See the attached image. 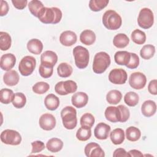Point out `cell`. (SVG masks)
Listing matches in <instances>:
<instances>
[{
    "label": "cell",
    "instance_id": "9c48e42d",
    "mask_svg": "<svg viewBox=\"0 0 157 157\" xmlns=\"http://www.w3.org/2000/svg\"><path fill=\"white\" fill-rule=\"evenodd\" d=\"M77 90V85L76 82L71 80L59 82L55 86V92L61 96L74 93Z\"/></svg>",
    "mask_w": 157,
    "mask_h": 157
},
{
    "label": "cell",
    "instance_id": "7bdbcfd3",
    "mask_svg": "<svg viewBox=\"0 0 157 157\" xmlns=\"http://www.w3.org/2000/svg\"><path fill=\"white\" fill-rule=\"evenodd\" d=\"M39 72L42 77L47 78L52 75L53 72V67L40 64L39 67Z\"/></svg>",
    "mask_w": 157,
    "mask_h": 157
},
{
    "label": "cell",
    "instance_id": "7a4b0ae2",
    "mask_svg": "<svg viewBox=\"0 0 157 157\" xmlns=\"http://www.w3.org/2000/svg\"><path fill=\"white\" fill-rule=\"evenodd\" d=\"M61 117L64 127L69 130L74 129L77 124V110L72 106H66L61 111Z\"/></svg>",
    "mask_w": 157,
    "mask_h": 157
},
{
    "label": "cell",
    "instance_id": "4dcf8cb0",
    "mask_svg": "<svg viewBox=\"0 0 157 157\" xmlns=\"http://www.w3.org/2000/svg\"><path fill=\"white\" fill-rule=\"evenodd\" d=\"M72 72V67L67 63H61L58 65L57 67V72L60 77H69L71 75Z\"/></svg>",
    "mask_w": 157,
    "mask_h": 157
},
{
    "label": "cell",
    "instance_id": "6da1fadb",
    "mask_svg": "<svg viewBox=\"0 0 157 157\" xmlns=\"http://www.w3.org/2000/svg\"><path fill=\"white\" fill-rule=\"evenodd\" d=\"M62 12L58 7H45L42 13L38 17L44 24H56L62 18Z\"/></svg>",
    "mask_w": 157,
    "mask_h": 157
},
{
    "label": "cell",
    "instance_id": "ab89813d",
    "mask_svg": "<svg viewBox=\"0 0 157 157\" xmlns=\"http://www.w3.org/2000/svg\"><path fill=\"white\" fill-rule=\"evenodd\" d=\"M26 102V96L21 92H17L15 93L13 99L12 100L13 105L17 109L23 108Z\"/></svg>",
    "mask_w": 157,
    "mask_h": 157
},
{
    "label": "cell",
    "instance_id": "8fae6325",
    "mask_svg": "<svg viewBox=\"0 0 157 157\" xmlns=\"http://www.w3.org/2000/svg\"><path fill=\"white\" fill-rule=\"evenodd\" d=\"M128 79V74L125 70L121 68L112 69L109 74V80L116 85L125 83Z\"/></svg>",
    "mask_w": 157,
    "mask_h": 157
},
{
    "label": "cell",
    "instance_id": "83f0119b",
    "mask_svg": "<svg viewBox=\"0 0 157 157\" xmlns=\"http://www.w3.org/2000/svg\"><path fill=\"white\" fill-rule=\"evenodd\" d=\"M110 138L112 142L115 145L121 144L125 139L124 131L121 128H116L110 133Z\"/></svg>",
    "mask_w": 157,
    "mask_h": 157
},
{
    "label": "cell",
    "instance_id": "f907efd6",
    "mask_svg": "<svg viewBox=\"0 0 157 157\" xmlns=\"http://www.w3.org/2000/svg\"><path fill=\"white\" fill-rule=\"evenodd\" d=\"M9 10V5L6 1H1V12H0V15L1 17H3L7 14Z\"/></svg>",
    "mask_w": 157,
    "mask_h": 157
},
{
    "label": "cell",
    "instance_id": "f35d334b",
    "mask_svg": "<svg viewBox=\"0 0 157 157\" xmlns=\"http://www.w3.org/2000/svg\"><path fill=\"white\" fill-rule=\"evenodd\" d=\"M91 136V128L81 126L76 132V137L80 141H86Z\"/></svg>",
    "mask_w": 157,
    "mask_h": 157
},
{
    "label": "cell",
    "instance_id": "cb8c5ba5",
    "mask_svg": "<svg viewBox=\"0 0 157 157\" xmlns=\"http://www.w3.org/2000/svg\"><path fill=\"white\" fill-rule=\"evenodd\" d=\"M28 50L34 55H39L43 50L42 42L37 39H32L27 43Z\"/></svg>",
    "mask_w": 157,
    "mask_h": 157
},
{
    "label": "cell",
    "instance_id": "ac0fdd59",
    "mask_svg": "<svg viewBox=\"0 0 157 157\" xmlns=\"http://www.w3.org/2000/svg\"><path fill=\"white\" fill-rule=\"evenodd\" d=\"M88 101V96L86 93L79 91L74 93L71 98L72 105L76 108H82L85 107Z\"/></svg>",
    "mask_w": 157,
    "mask_h": 157
},
{
    "label": "cell",
    "instance_id": "ee69618b",
    "mask_svg": "<svg viewBox=\"0 0 157 157\" xmlns=\"http://www.w3.org/2000/svg\"><path fill=\"white\" fill-rule=\"evenodd\" d=\"M139 58L138 55L134 53H131V58L128 64L126 66L128 69H134L137 68L139 65Z\"/></svg>",
    "mask_w": 157,
    "mask_h": 157
},
{
    "label": "cell",
    "instance_id": "f546056e",
    "mask_svg": "<svg viewBox=\"0 0 157 157\" xmlns=\"http://www.w3.org/2000/svg\"><path fill=\"white\" fill-rule=\"evenodd\" d=\"M122 94L117 90H110L106 94V101L110 104H117L120 102Z\"/></svg>",
    "mask_w": 157,
    "mask_h": 157
},
{
    "label": "cell",
    "instance_id": "52a82bcc",
    "mask_svg": "<svg viewBox=\"0 0 157 157\" xmlns=\"http://www.w3.org/2000/svg\"><path fill=\"white\" fill-rule=\"evenodd\" d=\"M36 66V60L32 56H25L20 61L18 70L23 76H28L34 71Z\"/></svg>",
    "mask_w": 157,
    "mask_h": 157
},
{
    "label": "cell",
    "instance_id": "7dc6e473",
    "mask_svg": "<svg viewBox=\"0 0 157 157\" xmlns=\"http://www.w3.org/2000/svg\"><path fill=\"white\" fill-rule=\"evenodd\" d=\"M12 2L13 6L18 10L25 9L28 4V1L26 0H12Z\"/></svg>",
    "mask_w": 157,
    "mask_h": 157
},
{
    "label": "cell",
    "instance_id": "9a60e30c",
    "mask_svg": "<svg viewBox=\"0 0 157 157\" xmlns=\"http://www.w3.org/2000/svg\"><path fill=\"white\" fill-rule=\"evenodd\" d=\"M16 63V57L12 53H6L1 56L0 66L3 71H9L12 69Z\"/></svg>",
    "mask_w": 157,
    "mask_h": 157
},
{
    "label": "cell",
    "instance_id": "c3c4849f",
    "mask_svg": "<svg viewBox=\"0 0 157 157\" xmlns=\"http://www.w3.org/2000/svg\"><path fill=\"white\" fill-rule=\"evenodd\" d=\"M156 84H157V80L156 79H153L151 80L148 85V90L149 93L153 95H156L157 94V91H156Z\"/></svg>",
    "mask_w": 157,
    "mask_h": 157
},
{
    "label": "cell",
    "instance_id": "7402d4cb",
    "mask_svg": "<svg viewBox=\"0 0 157 157\" xmlns=\"http://www.w3.org/2000/svg\"><path fill=\"white\" fill-rule=\"evenodd\" d=\"M45 7L42 2L37 0H32L28 3V9L33 15L36 17H39L42 13Z\"/></svg>",
    "mask_w": 157,
    "mask_h": 157
},
{
    "label": "cell",
    "instance_id": "5bb4252c",
    "mask_svg": "<svg viewBox=\"0 0 157 157\" xmlns=\"http://www.w3.org/2000/svg\"><path fill=\"white\" fill-rule=\"evenodd\" d=\"M110 129L111 128L109 124L101 122L96 126L94 129V135L98 139L105 140L108 138Z\"/></svg>",
    "mask_w": 157,
    "mask_h": 157
},
{
    "label": "cell",
    "instance_id": "484cf974",
    "mask_svg": "<svg viewBox=\"0 0 157 157\" xmlns=\"http://www.w3.org/2000/svg\"><path fill=\"white\" fill-rule=\"evenodd\" d=\"M131 53L127 51H118L114 55L115 63L121 66H126L129 62Z\"/></svg>",
    "mask_w": 157,
    "mask_h": 157
},
{
    "label": "cell",
    "instance_id": "d4e9b609",
    "mask_svg": "<svg viewBox=\"0 0 157 157\" xmlns=\"http://www.w3.org/2000/svg\"><path fill=\"white\" fill-rule=\"evenodd\" d=\"M44 104L48 110H55L59 105V99L54 94H49L45 98Z\"/></svg>",
    "mask_w": 157,
    "mask_h": 157
},
{
    "label": "cell",
    "instance_id": "d590c367",
    "mask_svg": "<svg viewBox=\"0 0 157 157\" xmlns=\"http://www.w3.org/2000/svg\"><path fill=\"white\" fill-rule=\"evenodd\" d=\"M131 38L135 44L142 45L144 44L146 41V34L144 31L136 29L132 32Z\"/></svg>",
    "mask_w": 157,
    "mask_h": 157
},
{
    "label": "cell",
    "instance_id": "f1b7e54d",
    "mask_svg": "<svg viewBox=\"0 0 157 157\" xmlns=\"http://www.w3.org/2000/svg\"><path fill=\"white\" fill-rule=\"evenodd\" d=\"M129 43V39L124 33H119L115 35L113 39V44L118 48L126 47Z\"/></svg>",
    "mask_w": 157,
    "mask_h": 157
},
{
    "label": "cell",
    "instance_id": "bcb514c9",
    "mask_svg": "<svg viewBox=\"0 0 157 157\" xmlns=\"http://www.w3.org/2000/svg\"><path fill=\"white\" fill-rule=\"evenodd\" d=\"M31 146H32V150H31L32 154L40 153L45 148L44 143L40 140H36L31 142Z\"/></svg>",
    "mask_w": 157,
    "mask_h": 157
},
{
    "label": "cell",
    "instance_id": "8d00e7d4",
    "mask_svg": "<svg viewBox=\"0 0 157 157\" xmlns=\"http://www.w3.org/2000/svg\"><path fill=\"white\" fill-rule=\"evenodd\" d=\"M139 101V95L134 91H129L126 93L124 96V101L126 104L130 107L136 106Z\"/></svg>",
    "mask_w": 157,
    "mask_h": 157
},
{
    "label": "cell",
    "instance_id": "603a6c76",
    "mask_svg": "<svg viewBox=\"0 0 157 157\" xmlns=\"http://www.w3.org/2000/svg\"><path fill=\"white\" fill-rule=\"evenodd\" d=\"M96 39V36L95 33L90 29H85L83 31L80 35V42L86 45H91L93 44Z\"/></svg>",
    "mask_w": 157,
    "mask_h": 157
},
{
    "label": "cell",
    "instance_id": "b9f144b4",
    "mask_svg": "<svg viewBox=\"0 0 157 157\" xmlns=\"http://www.w3.org/2000/svg\"><path fill=\"white\" fill-rule=\"evenodd\" d=\"M50 89V85L47 82H39L36 83L32 88L33 91L38 94H42L45 93Z\"/></svg>",
    "mask_w": 157,
    "mask_h": 157
},
{
    "label": "cell",
    "instance_id": "f6af8a7d",
    "mask_svg": "<svg viewBox=\"0 0 157 157\" xmlns=\"http://www.w3.org/2000/svg\"><path fill=\"white\" fill-rule=\"evenodd\" d=\"M118 107L119 108L121 113V118L120 122L124 123L129 119L130 117L129 110L124 105H119Z\"/></svg>",
    "mask_w": 157,
    "mask_h": 157
},
{
    "label": "cell",
    "instance_id": "681fc988",
    "mask_svg": "<svg viewBox=\"0 0 157 157\" xmlns=\"http://www.w3.org/2000/svg\"><path fill=\"white\" fill-rule=\"evenodd\" d=\"M113 156H114V157H118V156L128 157V156H129L130 157L129 153L124 148H117L113 151Z\"/></svg>",
    "mask_w": 157,
    "mask_h": 157
},
{
    "label": "cell",
    "instance_id": "74e56055",
    "mask_svg": "<svg viewBox=\"0 0 157 157\" xmlns=\"http://www.w3.org/2000/svg\"><path fill=\"white\" fill-rule=\"evenodd\" d=\"M109 2V0H90L89 7L93 12H98L104 9Z\"/></svg>",
    "mask_w": 157,
    "mask_h": 157
},
{
    "label": "cell",
    "instance_id": "8992f818",
    "mask_svg": "<svg viewBox=\"0 0 157 157\" xmlns=\"http://www.w3.org/2000/svg\"><path fill=\"white\" fill-rule=\"evenodd\" d=\"M154 23V15L152 10L147 7L142 9L139 13L137 23L143 29L151 28Z\"/></svg>",
    "mask_w": 157,
    "mask_h": 157
},
{
    "label": "cell",
    "instance_id": "d6a6232c",
    "mask_svg": "<svg viewBox=\"0 0 157 157\" xmlns=\"http://www.w3.org/2000/svg\"><path fill=\"white\" fill-rule=\"evenodd\" d=\"M141 136V132L139 129L135 126H129L126 130V137L131 142L138 140Z\"/></svg>",
    "mask_w": 157,
    "mask_h": 157
},
{
    "label": "cell",
    "instance_id": "e575fe53",
    "mask_svg": "<svg viewBox=\"0 0 157 157\" xmlns=\"http://www.w3.org/2000/svg\"><path fill=\"white\" fill-rule=\"evenodd\" d=\"M155 53V47L151 44H147L143 46L140 51V56L144 59H150Z\"/></svg>",
    "mask_w": 157,
    "mask_h": 157
},
{
    "label": "cell",
    "instance_id": "2e32d148",
    "mask_svg": "<svg viewBox=\"0 0 157 157\" xmlns=\"http://www.w3.org/2000/svg\"><path fill=\"white\" fill-rule=\"evenodd\" d=\"M77 40V34L72 31H63L59 36L60 43L66 47H70L75 44Z\"/></svg>",
    "mask_w": 157,
    "mask_h": 157
},
{
    "label": "cell",
    "instance_id": "1f68e13d",
    "mask_svg": "<svg viewBox=\"0 0 157 157\" xmlns=\"http://www.w3.org/2000/svg\"><path fill=\"white\" fill-rule=\"evenodd\" d=\"M12 44V39L10 34L6 32H0V49L2 51L7 50Z\"/></svg>",
    "mask_w": 157,
    "mask_h": 157
},
{
    "label": "cell",
    "instance_id": "ffe728a7",
    "mask_svg": "<svg viewBox=\"0 0 157 157\" xmlns=\"http://www.w3.org/2000/svg\"><path fill=\"white\" fill-rule=\"evenodd\" d=\"M156 111V104L152 100H147L141 106L142 113L146 117H150L155 115Z\"/></svg>",
    "mask_w": 157,
    "mask_h": 157
},
{
    "label": "cell",
    "instance_id": "836d02e7",
    "mask_svg": "<svg viewBox=\"0 0 157 157\" xmlns=\"http://www.w3.org/2000/svg\"><path fill=\"white\" fill-rule=\"evenodd\" d=\"M13 91L8 88H2L0 91V101L4 104H8L12 102L14 97Z\"/></svg>",
    "mask_w": 157,
    "mask_h": 157
},
{
    "label": "cell",
    "instance_id": "3957f363",
    "mask_svg": "<svg viewBox=\"0 0 157 157\" xmlns=\"http://www.w3.org/2000/svg\"><path fill=\"white\" fill-rule=\"evenodd\" d=\"M102 23L109 30H117L121 27L122 19L115 10H108L104 12L102 16Z\"/></svg>",
    "mask_w": 157,
    "mask_h": 157
},
{
    "label": "cell",
    "instance_id": "44dd1931",
    "mask_svg": "<svg viewBox=\"0 0 157 157\" xmlns=\"http://www.w3.org/2000/svg\"><path fill=\"white\" fill-rule=\"evenodd\" d=\"M19 75L15 70H10L6 72L3 75V81L4 83L10 86L16 85L19 82Z\"/></svg>",
    "mask_w": 157,
    "mask_h": 157
},
{
    "label": "cell",
    "instance_id": "d6986e66",
    "mask_svg": "<svg viewBox=\"0 0 157 157\" xmlns=\"http://www.w3.org/2000/svg\"><path fill=\"white\" fill-rule=\"evenodd\" d=\"M105 117L107 120L112 122L117 123L120 122L121 118V113L120 109L118 107L109 106L105 110Z\"/></svg>",
    "mask_w": 157,
    "mask_h": 157
},
{
    "label": "cell",
    "instance_id": "277c9868",
    "mask_svg": "<svg viewBox=\"0 0 157 157\" xmlns=\"http://www.w3.org/2000/svg\"><path fill=\"white\" fill-rule=\"evenodd\" d=\"M110 57L105 52L97 53L93 59V71L96 74H102L109 67L110 64Z\"/></svg>",
    "mask_w": 157,
    "mask_h": 157
},
{
    "label": "cell",
    "instance_id": "4fadbf2b",
    "mask_svg": "<svg viewBox=\"0 0 157 157\" xmlns=\"http://www.w3.org/2000/svg\"><path fill=\"white\" fill-rule=\"evenodd\" d=\"M84 152L87 157H104L105 153L101 146L95 142H90L86 145Z\"/></svg>",
    "mask_w": 157,
    "mask_h": 157
},
{
    "label": "cell",
    "instance_id": "ba28073f",
    "mask_svg": "<svg viewBox=\"0 0 157 157\" xmlns=\"http://www.w3.org/2000/svg\"><path fill=\"white\" fill-rule=\"evenodd\" d=\"M1 140L5 144L10 145H18L21 142L20 134L13 129H5L1 134Z\"/></svg>",
    "mask_w": 157,
    "mask_h": 157
},
{
    "label": "cell",
    "instance_id": "816d5d0a",
    "mask_svg": "<svg viewBox=\"0 0 157 157\" xmlns=\"http://www.w3.org/2000/svg\"><path fill=\"white\" fill-rule=\"evenodd\" d=\"M128 153L129 155L130 156H134V157H137V156H143L144 155L142 153V152L139 150H136V149H133V150H131L128 151Z\"/></svg>",
    "mask_w": 157,
    "mask_h": 157
},
{
    "label": "cell",
    "instance_id": "e0dca14e",
    "mask_svg": "<svg viewBox=\"0 0 157 157\" xmlns=\"http://www.w3.org/2000/svg\"><path fill=\"white\" fill-rule=\"evenodd\" d=\"M57 61L58 56L56 53L51 50L44 52L40 56V64L47 66L53 67Z\"/></svg>",
    "mask_w": 157,
    "mask_h": 157
},
{
    "label": "cell",
    "instance_id": "5b68a950",
    "mask_svg": "<svg viewBox=\"0 0 157 157\" xmlns=\"http://www.w3.org/2000/svg\"><path fill=\"white\" fill-rule=\"evenodd\" d=\"M72 53L76 66L81 69L86 68L88 64L90 59L88 50L85 47L78 45L74 48Z\"/></svg>",
    "mask_w": 157,
    "mask_h": 157
},
{
    "label": "cell",
    "instance_id": "4316f807",
    "mask_svg": "<svg viewBox=\"0 0 157 157\" xmlns=\"http://www.w3.org/2000/svg\"><path fill=\"white\" fill-rule=\"evenodd\" d=\"M63 147V141L56 137L49 139L46 144L47 149L52 153H56L59 151Z\"/></svg>",
    "mask_w": 157,
    "mask_h": 157
},
{
    "label": "cell",
    "instance_id": "7c38bea8",
    "mask_svg": "<svg viewBox=\"0 0 157 157\" xmlns=\"http://www.w3.org/2000/svg\"><path fill=\"white\" fill-rule=\"evenodd\" d=\"M56 121L55 117L51 113L42 114L39 120L40 127L45 131H51L56 126Z\"/></svg>",
    "mask_w": 157,
    "mask_h": 157
},
{
    "label": "cell",
    "instance_id": "30bf717a",
    "mask_svg": "<svg viewBox=\"0 0 157 157\" xmlns=\"http://www.w3.org/2000/svg\"><path fill=\"white\" fill-rule=\"evenodd\" d=\"M129 85L135 90H141L147 83V77L140 72H135L131 74L129 78Z\"/></svg>",
    "mask_w": 157,
    "mask_h": 157
},
{
    "label": "cell",
    "instance_id": "60d3db41",
    "mask_svg": "<svg viewBox=\"0 0 157 157\" xmlns=\"http://www.w3.org/2000/svg\"><path fill=\"white\" fill-rule=\"evenodd\" d=\"M95 122V119L94 116L90 113H84L80 118V123L81 126H85L91 128L94 125Z\"/></svg>",
    "mask_w": 157,
    "mask_h": 157
}]
</instances>
